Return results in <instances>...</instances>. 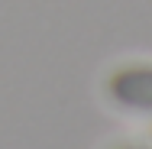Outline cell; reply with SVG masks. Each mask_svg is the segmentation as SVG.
Returning a JSON list of instances; mask_svg holds the SVG:
<instances>
[{
  "instance_id": "1",
  "label": "cell",
  "mask_w": 152,
  "mask_h": 149,
  "mask_svg": "<svg viewBox=\"0 0 152 149\" xmlns=\"http://www.w3.org/2000/svg\"><path fill=\"white\" fill-rule=\"evenodd\" d=\"M120 97H126L129 104H139V107H152V71H133L117 81Z\"/></svg>"
}]
</instances>
